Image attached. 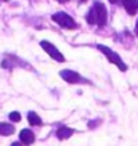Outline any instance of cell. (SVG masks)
Returning a JSON list of instances; mask_svg holds the SVG:
<instances>
[{
  "label": "cell",
  "instance_id": "obj_1",
  "mask_svg": "<svg viewBox=\"0 0 138 146\" xmlns=\"http://www.w3.org/2000/svg\"><path fill=\"white\" fill-rule=\"evenodd\" d=\"M85 19L88 24H93V26H100L103 27L108 21V10L104 7L101 2H93L92 5V8L88 10V13L85 15Z\"/></svg>",
  "mask_w": 138,
  "mask_h": 146
},
{
  "label": "cell",
  "instance_id": "obj_2",
  "mask_svg": "<svg viewBox=\"0 0 138 146\" xmlns=\"http://www.w3.org/2000/svg\"><path fill=\"white\" fill-rule=\"evenodd\" d=\"M96 48H98L100 52H101L104 56H106V58H108L109 63L116 64L117 68H119V69L122 71V72H124V71H127V64H125L124 61H122L121 56L117 55L116 52H112V50H111L109 47H106V45H101V43H98V45H96Z\"/></svg>",
  "mask_w": 138,
  "mask_h": 146
},
{
  "label": "cell",
  "instance_id": "obj_3",
  "mask_svg": "<svg viewBox=\"0 0 138 146\" xmlns=\"http://www.w3.org/2000/svg\"><path fill=\"white\" fill-rule=\"evenodd\" d=\"M52 19L58 24V26H61L63 29H76L77 27V24H76V21L72 19V16H69L68 13H64V11H56V13H53Z\"/></svg>",
  "mask_w": 138,
  "mask_h": 146
},
{
  "label": "cell",
  "instance_id": "obj_4",
  "mask_svg": "<svg viewBox=\"0 0 138 146\" xmlns=\"http://www.w3.org/2000/svg\"><path fill=\"white\" fill-rule=\"evenodd\" d=\"M40 47H42L43 50H45V53H47L50 58H53L55 61H58V63H64V61H66L64 55H63V53H61L52 42H48V40H42V42H40Z\"/></svg>",
  "mask_w": 138,
  "mask_h": 146
},
{
  "label": "cell",
  "instance_id": "obj_5",
  "mask_svg": "<svg viewBox=\"0 0 138 146\" xmlns=\"http://www.w3.org/2000/svg\"><path fill=\"white\" fill-rule=\"evenodd\" d=\"M60 76L68 84H88V80H85L80 74H77L76 71H71V69H63V71H60Z\"/></svg>",
  "mask_w": 138,
  "mask_h": 146
},
{
  "label": "cell",
  "instance_id": "obj_6",
  "mask_svg": "<svg viewBox=\"0 0 138 146\" xmlns=\"http://www.w3.org/2000/svg\"><path fill=\"white\" fill-rule=\"evenodd\" d=\"M19 140H21L23 145H26V146H31L32 143L35 141V135L32 130L29 129H23L21 132H19Z\"/></svg>",
  "mask_w": 138,
  "mask_h": 146
},
{
  "label": "cell",
  "instance_id": "obj_7",
  "mask_svg": "<svg viewBox=\"0 0 138 146\" xmlns=\"http://www.w3.org/2000/svg\"><path fill=\"white\" fill-rule=\"evenodd\" d=\"M74 132H76V130L71 129V127L61 125V127H58V130H56V137H58V140H68V138H71L74 135Z\"/></svg>",
  "mask_w": 138,
  "mask_h": 146
},
{
  "label": "cell",
  "instance_id": "obj_8",
  "mask_svg": "<svg viewBox=\"0 0 138 146\" xmlns=\"http://www.w3.org/2000/svg\"><path fill=\"white\" fill-rule=\"evenodd\" d=\"M122 5H124L125 11L129 15H137L138 11V0H121Z\"/></svg>",
  "mask_w": 138,
  "mask_h": 146
},
{
  "label": "cell",
  "instance_id": "obj_9",
  "mask_svg": "<svg viewBox=\"0 0 138 146\" xmlns=\"http://www.w3.org/2000/svg\"><path fill=\"white\" fill-rule=\"evenodd\" d=\"M15 133V127L11 124H7V122H0V135L3 137H8V135H13Z\"/></svg>",
  "mask_w": 138,
  "mask_h": 146
},
{
  "label": "cell",
  "instance_id": "obj_10",
  "mask_svg": "<svg viewBox=\"0 0 138 146\" xmlns=\"http://www.w3.org/2000/svg\"><path fill=\"white\" fill-rule=\"evenodd\" d=\"M27 120H29L31 125H40V124H42V119H40V116L37 114V112H34V111L27 112Z\"/></svg>",
  "mask_w": 138,
  "mask_h": 146
},
{
  "label": "cell",
  "instance_id": "obj_11",
  "mask_svg": "<svg viewBox=\"0 0 138 146\" xmlns=\"http://www.w3.org/2000/svg\"><path fill=\"white\" fill-rule=\"evenodd\" d=\"M8 117H10V120H13V122H19V120H21V114H19V112H16V111L10 112Z\"/></svg>",
  "mask_w": 138,
  "mask_h": 146
},
{
  "label": "cell",
  "instance_id": "obj_12",
  "mask_svg": "<svg viewBox=\"0 0 138 146\" xmlns=\"http://www.w3.org/2000/svg\"><path fill=\"white\" fill-rule=\"evenodd\" d=\"M98 122H100V120H95V122H90V124H88V127L92 129V127H95V125H98Z\"/></svg>",
  "mask_w": 138,
  "mask_h": 146
},
{
  "label": "cell",
  "instance_id": "obj_13",
  "mask_svg": "<svg viewBox=\"0 0 138 146\" xmlns=\"http://www.w3.org/2000/svg\"><path fill=\"white\" fill-rule=\"evenodd\" d=\"M11 146H24V145L21 141H15V143H11Z\"/></svg>",
  "mask_w": 138,
  "mask_h": 146
},
{
  "label": "cell",
  "instance_id": "obj_14",
  "mask_svg": "<svg viewBox=\"0 0 138 146\" xmlns=\"http://www.w3.org/2000/svg\"><path fill=\"white\" fill-rule=\"evenodd\" d=\"M135 34H137V37H138V19H137V24H135Z\"/></svg>",
  "mask_w": 138,
  "mask_h": 146
},
{
  "label": "cell",
  "instance_id": "obj_15",
  "mask_svg": "<svg viewBox=\"0 0 138 146\" xmlns=\"http://www.w3.org/2000/svg\"><path fill=\"white\" fill-rule=\"evenodd\" d=\"M56 2H60V3H66L68 0H56Z\"/></svg>",
  "mask_w": 138,
  "mask_h": 146
},
{
  "label": "cell",
  "instance_id": "obj_16",
  "mask_svg": "<svg viewBox=\"0 0 138 146\" xmlns=\"http://www.w3.org/2000/svg\"><path fill=\"white\" fill-rule=\"evenodd\" d=\"M109 2H111V3H117V2H119V0H109Z\"/></svg>",
  "mask_w": 138,
  "mask_h": 146
},
{
  "label": "cell",
  "instance_id": "obj_17",
  "mask_svg": "<svg viewBox=\"0 0 138 146\" xmlns=\"http://www.w3.org/2000/svg\"><path fill=\"white\" fill-rule=\"evenodd\" d=\"M80 2H87V0H80Z\"/></svg>",
  "mask_w": 138,
  "mask_h": 146
},
{
  "label": "cell",
  "instance_id": "obj_18",
  "mask_svg": "<svg viewBox=\"0 0 138 146\" xmlns=\"http://www.w3.org/2000/svg\"><path fill=\"white\" fill-rule=\"evenodd\" d=\"M3 2H8V0H3Z\"/></svg>",
  "mask_w": 138,
  "mask_h": 146
}]
</instances>
